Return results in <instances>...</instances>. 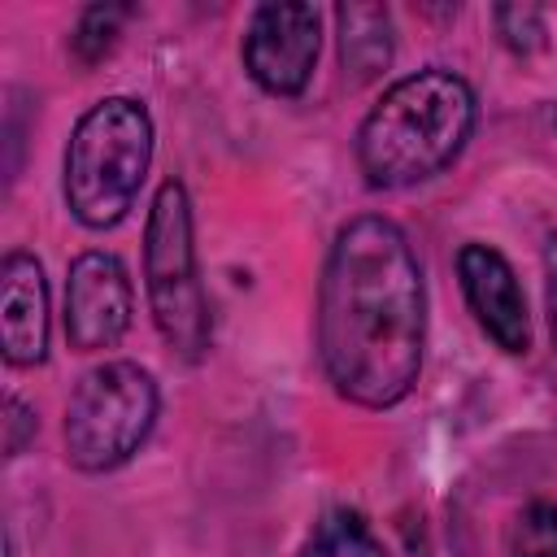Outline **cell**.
<instances>
[{"instance_id": "7c38bea8", "label": "cell", "mask_w": 557, "mask_h": 557, "mask_svg": "<svg viewBox=\"0 0 557 557\" xmlns=\"http://www.w3.org/2000/svg\"><path fill=\"white\" fill-rule=\"evenodd\" d=\"M509 557H557V505L531 500L513 531H509Z\"/></svg>"}, {"instance_id": "9c48e42d", "label": "cell", "mask_w": 557, "mask_h": 557, "mask_svg": "<svg viewBox=\"0 0 557 557\" xmlns=\"http://www.w3.org/2000/svg\"><path fill=\"white\" fill-rule=\"evenodd\" d=\"M0 344L9 366H39L48 352V287L30 252H9L0 265Z\"/></svg>"}, {"instance_id": "8992f818", "label": "cell", "mask_w": 557, "mask_h": 557, "mask_svg": "<svg viewBox=\"0 0 557 557\" xmlns=\"http://www.w3.org/2000/svg\"><path fill=\"white\" fill-rule=\"evenodd\" d=\"M318 61V9L313 4H261L244 35V65L270 96L305 91Z\"/></svg>"}, {"instance_id": "5b68a950", "label": "cell", "mask_w": 557, "mask_h": 557, "mask_svg": "<svg viewBox=\"0 0 557 557\" xmlns=\"http://www.w3.org/2000/svg\"><path fill=\"white\" fill-rule=\"evenodd\" d=\"M157 383L135 361H109L91 370L65 409V453L78 470H113L139 453L157 422Z\"/></svg>"}, {"instance_id": "7a4b0ae2", "label": "cell", "mask_w": 557, "mask_h": 557, "mask_svg": "<svg viewBox=\"0 0 557 557\" xmlns=\"http://www.w3.org/2000/svg\"><path fill=\"white\" fill-rule=\"evenodd\" d=\"M474 131V91L461 74L431 65L366 113L357 131V165L370 187H409L457 161Z\"/></svg>"}, {"instance_id": "277c9868", "label": "cell", "mask_w": 557, "mask_h": 557, "mask_svg": "<svg viewBox=\"0 0 557 557\" xmlns=\"http://www.w3.org/2000/svg\"><path fill=\"white\" fill-rule=\"evenodd\" d=\"M144 278L148 305L161 339L196 361L209 348V300L196 270V239H191V200L187 187L165 178L148 209L144 231Z\"/></svg>"}, {"instance_id": "ba28073f", "label": "cell", "mask_w": 557, "mask_h": 557, "mask_svg": "<svg viewBox=\"0 0 557 557\" xmlns=\"http://www.w3.org/2000/svg\"><path fill=\"white\" fill-rule=\"evenodd\" d=\"M457 278H461L466 305L479 318V326L505 352H527L531 348V322H527V296L518 287L513 265L487 244H466L457 252Z\"/></svg>"}, {"instance_id": "6da1fadb", "label": "cell", "mask_w": 557, "mask_h": 557, "mask_svg": "<svg viewBox=\"0 0 557 557\" xmlns=\"http://www.w3.org/2000/svg\"><path fill=\"white\" fill-rule=\"evenodd\" d=\"M426 292L405 231L387 218L339 226L318 292V357L339 396L396 405L422 370Z\"/></svg>"}, {"instance_id": "5bb4252c", "label": "cell", "mask_w": 557, "mask_h": 557, "mask_svg": "<svg viewBox=\"0 0 557 557\" xmlns=\"http://www.w3.org/2000/svg\"><path fill=\"white\" fill-rule=\"evenodd\" d=\"M496 30L513 52H535L544 44V17L535 4H500L496 9Z\"/></svg>"}, {"instance_id": "30bf717a", "label": "cell", "mask_w": 557, "mask_h": 557, "mask_svg": "<svg viewBox=\"0 0 557 557\" xmlns=\"http://www.w3.org/2000/svg\"><path fill=\"white\" fill-rule=\"evenodd\" d=\"M339 57L357 83L374 78L392 61V17L379 4H339Z\"/></svg>"}, {"instance_id": "2e32d148", "label": "cell", "mask_w": 557, "mask_h": 557, "mask_svg": "<svg viewBox=\"0 0 557 557\" xmlns=\"http://www.w3.org/2000/svg\"><path fill=\"white\" fill-rule=\"evenodd\" d=\"M544 296H548V326H553V339H557V235L544 248Z\"/></svg>"}, {"instance_id": "4fadbf2b", "label": "cell", "mask_w": 557, "mask_h": 557, "mask_svg": "<svg viewBox=\"0 0 557 557\" xmlns=\"http://www.w3.org/2000/svg\"><path fill=\"white\" fill-rule=\"evenodd\" d=\"M122 17H126V9H122V4H96V9H87V13L78 17L74 35H70L74 57H78L83 65H96V61H100V57L113 48Z\"/></svg>"}, {"instance_id": "8fae6325", "label": "cell", "mask_w": 557, "mask_h": 557, "mask_svg": "<svg viewBox=\"0 0 557 557\" xmlns=\"http://www.w3.org/2000/svg\"><path fill=\"white\" fill-rule=\"evenodd\" d=\"M300 557H387V548L357 509H331L305 540Z\"/></svg>"}, {"instance_id": "3957f363", "label": "cell", "mask_w": 557, "mask_h": 557, "mask_svg": "<svg viewBox=\"0 0 557 557\" xmlns=\"http://www.w3.org/2000/svg\"><path fill=\"white\" fill-rule=\"evenodd\" d=\"M152 161V117L131 96H109L91 104L65 148V205L91 226H117L139 196Z\"/></svg>"}, {"instance_id": "9a60e30c", "label": "cell", "mask_w": 557, "mask_h": 557, "mask_svg": "<svg viewBox=\"0 0 557 557\" xmlns=\"http://www.w3.org/2000/svg\"><path fill=\"white\" fill-rule=\"evenodd\" d=\"M26 435H35V413L17 396H9L4 400V457H17Z\"/></svg>"}, {"instance_id": "52a82bcc", "label": "cell", "mask_w": 557, "mask_h": 557, "mask_svg": "<svg viewBox=\"0 0 557 557\" xmlns=\"http://www.w3.org/2000/svg\"><path fill=\"white\" fill-rule=\"evenodd\" d=\"M131 326V278L113 252H83L65 278V335L78 352L113 348Z\"/></svg>"}]
</instances>
